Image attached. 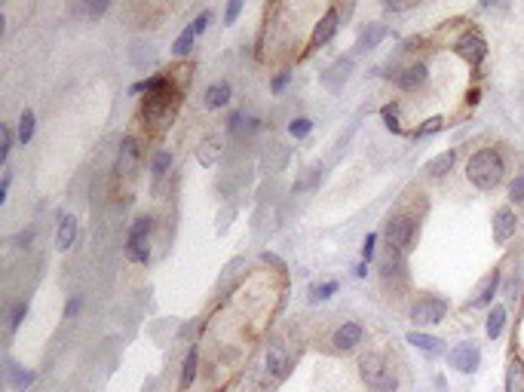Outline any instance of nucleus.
Instances as JSON below:
<instances>
[{
  "mask_svg": "<svg viewBox=\"0 0 524 392\" xmlns=\"http://www.w3.org/2000/svg\"><path fill=\"white\" fill-rule=\"evenodd\" d=\"M503 175H506V166H503L500 150L494 147L478 150V154H473V160L466 162V178L473 181L478 191H494L503 181Z\"/></svg>",
  "mask_w": 524,
  "mask_h": 392,
  "instance_id": "1",
  "label": "nucleus"
},
{
  "mask_svg": "<svg viewBox=\"0 0 524 392\" xmlns=\"http://www.w3.org/2000/svg\"><path fill=\"white\" fill-rule=\"evenodd\" d=\"M175 108H178V93H175L172 80H166L160 89H156V93H150L147 98H144L141 114H144V120H147V123L163 126V123L175 114Z\"/></svg>",
  "mask_w": 524,
  "mask_h": 392,
  "instance_id": "2",
  "label": "nucleus"
},
{
  "mask_svg": "<svg viewBox=\"0 0 524 392\" xmlns=\"http://www.w3.org/2000/svg\"><path fill=\"white\" fill-rule=\"evenodd\" d=\"M359 368H362V380L374 392H396L398 389L396 374H392V368L386 365V358L381 352H368V356L359 362Z\"/></svg>",
  "mask_w": 524,
  "mask_h": 392,
  "instance_id": "3",
  "label": "nucleus"
},
{
  "mask_svg": "<svg viewBox=\"0 0 524 392\" xmlns=\"http://www.w3.org/2000/svg\"><path fill=\"white\" fill-rule=\"evenodd\" d=\"M386 243H390L392 254H408L414 248V236H417V224L408 218V215H392L386 221Z\"/></svg>",
  "mask_w": 524,
  "mask_h": 392,
  "instance_id": "4",
  "label": "nucleus"
},
{
  "mask_svg": "<svg viewBox=\"0 0 524 392\" xmlns=\"http://www.w3.org/2000/svg\"><path fill=\"white\" fill-rule=\"evenodd\" d=\"M444 313H448V304L442 297H436V294H427V297H420L411 306V319L417 325H438L444 319Z\"/></svg>",
  "mask_w": 524,
  "mask_h": 392,
  "instance_id": "5",
  "label": "nucleus"
},
{
  "mask_svg": "<svg viewBox=\"0 0 524 392\" xmlns=\"http://www.w3.org/2000/svg\"><path fill=\"white\" fill-rule=\"evenodd\" d=\"M478 365H481V350L473 341H463L451 350V368L460 374H475Z\"/></svg>",
  "mask_w": 524,
  "mask_h": 392,
  "instance_id": "6",
  "label": "nucleus"
},
{
  "mask_svg": "<svg viewBox=\"0 0 524 392\" xmlns=\"http://www.w3.org/2000/svg\"><path fill=\"white\" fill-rule=\"evenodd\" d=\"M141 160V147H139V138H132V135H126V138L120 141V156H117V175H135V166H139Z\"/></svg>",
  "mask_w": 524,
  "mask_h": 392,
  "instance_id": "7",
  "label": "nucleus"
},
{
  "mask_svg": "<svg viewBox=\"0 0 524 392\" xmlns=\"http://www.w3.org/2000/svg\"><path fill=\"white\" fill-rule=\"evenodd\" d=\"M515 230H519V215H515V208L512 206H503V208H497V215H494V239L497 243H509V239L515 236Z\"/></svg>",
  "mask_w": 524,
  "mask_h": 392,
  "instance_id": "8",
  "label": "nucleus"
},
{
  "mask_svg": "<svg viewBox=\"0 0 524 392\" xmlns=\"http://www.w3.org/2000/svg\"><path fill=\"white\" fill-rule=\"evenodd\" d=\"M457 52H460V56L466 58L469 64H481L484 56H488V43H484L481 34H475V31H466V34L457 40Z\"/></svg>",
  "mask_w": 524,
  "mask_h": 392,
  "instance_id": "9",
  "label": "nucleus"
},
{
  "mask_svg": "<svg viewBox=\"0 0 524 392\" xmlns=\"http://www.w3.org/2000/svg\"><path fill=\"white\" fill-rule=\"evenodd\" d=\"M362 325L359 322H344L337 331H334V337H331V343H334V350L337 352H350V350H356L359 343H362Z\"/></svg>",
  "mask_w": 524,
  "mask_h": 392,
  "instance_id": "10",
  "label": "nucleus"
},
{
  "mask_svg": "<svg viewBox=\"0 0 524 392\" xmlns=\"http://www.w3.org/2000/svg\"><path fill=\"white\" fill-rule=\"evenodd\" d=\"M196 160H200V166H206V169H212L215 162L221 160V138L218 135H206V138H202V145L196 147Z\"/></svg>",
  "mask_w": 524,
  "mask_h": 392,
  "instance_id": "11",
  "label": "nucleus"
},
{
  "mask_svg": "<svg viewBox=\"0 0 524 392\" xmlns=\"http://www.w3.org/2000/svg\"><path fill=\"white\" fill-rule=\"evenodd\" d=\"M334 31H337V12L329 10L322 19H319V25L313 28V47H322V43H329L331 37H334Z\"/></svg>",
  "mask_w": 524,
  "mask_h": 392,
  "instance_id": "12",
  "label": "nucleus"
},
{
  "mask_svg": "<svg viewBox=\"0 0 524 392\" xmlns=\"http://www.w3.org/2000/svg\"><path fill=\"white\" fill-rule=\"evenodd\" d=\"M288 371V352L283 343H270V350H267V374L273 377H285Z\"/></svg>",
  "mask_w": 524,
  "mask_h": 392,
  "instance_id": "13",
  "label": "nucleus"
},
{
  "mask_svg": "<svg viewBox=\"0 0 524 392\" xmlns=\"http://www.w3.org/2000/svg\"><path fill=\"white\" fill-rule=\"evenodd\" d=\"M398 89H405V93H414L417 86H423L427 83V68L423 64H411V68H405L402 74L396 77Z\"/></svg>",
  "mask_w": 524,
  "mask_h": 392,
  "instance_id": "14",
  "label": "nucleus"
},
{
  "mask_svg": "<svg viewBox=\"0 0 524 392\" xmlns=\"http://www.w3.org/2000/svg\"><path fill=\"white\" fill-rule=\"evenodd\" d=\"M126 258L132 260V264H147L150 260L147 236H126Z\"/></svg>",
  "mask_w": 524,
  "mask_h": 392,
  "instance_id": "15",
  "label": "nucleus"
},
{
  "mask_svg": "<svg viewBox=\"0 0 524 392\" xmlns=\"http://www.w3.org/2000/svg\"><path fill=\"white\" fill-rule=\"evenodd\" d=\"M6 383H10L12 389H28L31 383H34V374L31 371H25L22 365H16V362H6Z\"/></svg>",
  "mask_w": 524,
  "mask_h": 392,
  "instance_id": "16",
  "label": "nucleus"
},
{
  "mask_svg": "<svg viewBox=\"0 0 524 392\" xmlns=\"http://www.w3.org/2000/svg\"><path fill=\"white\" fill-rule=\"evenodd\" d=\"M408 343H411V346H417L420 352H427V356H442V350H444L438 337L420 334V331H411V334H408Z\"/></svg>",
  "mask_w": 524,
  "mask_h": 392,
  "instance_id": "17",
  "label": "nucleus"
},
{
  "mask_svg": "<svg viewBox=\"0 0 524 392\" xmlns=\"http://www.w3.org/2000/svg\"><path fill=\"white\" fill-rule=\"evenodd\" d=\"M497 285H500V270H490V276L481 282V289H478V294L473 300H469V306H484L490 304V297L497 294Z\"/></svg>",
  "mask_w": 524,
  "mask_h": 392,
  "instance_id": "18",
  "label": "nucleus"
},
{
  "mask_svg": "<svg viewBox=\"0 0 524 392\" xmlns=\"http://www.w3.org/2000/svg\"><path fill=\"white\" fill-rule=\"evenodd\" d=\"M74 239H77V218L74 215H64L62 224H58V248L68 252V248L74 245Z\"/></svg>",
  "mask_w": 524,
  "mask_h": 392,
  "instance_id": "19",
  "label": "nucleus"
},
{
  "mask_svg": "<svg viewBox=\"0 0 524 392\" xmlns=\"http://www.w3.org/2000/svg\"><path fill=\"white\" fill-rule=\"evenodd\" d=\"M506 392H524V362L512 358L506 368Z\"/></svg>",
  "mask_w": 524,
  "mask_h": 392,
  "instance_id": "20",
  "label": "nucleus"
},
{
  "mask_svg": "<svg viewBox=\"0 0 524 392\" xmlns=\"http://www.w3.org/2000/svg\"><path fill=\"white\" fill-rule=\"evenodd\" d=\"M230 101V83H212V86L206 89V104L209 108H224V104Z\"/></svg>",
  "mask_w": 524,
  "mask_h": 392,
  "instance_id": "21",
  "label": "nucleus"
},
{
  "mask_svg": "<svg viewBox=\"0 0 524 392\" xmlns=\"http://www.w3.org/2000/svg\"><path fill=\"white\" fill-rule=\"evenodd\" d=\"M503 325H506V306H494V310H490V316H488V325H484V331H488L490 341H497V337H500Z\"/></svg>",
  "mask_w": 524,
  "mask_h": 392,
  "instance_id": "22",
  "label": "nucleus"
},
{
  "mask_svg": "<svg viewBox=\"0 0 524 392\" xmlns=\"http://www.w3.org/2000/svg\"><path fill=\"white\" fill-rule=\"evenodd\" d=\"M196 368H200V352H196V346H193V350L187 352V358H184V371H181V392H184V389L193 383Z\"/></svg>",
  "mask_w": 524,
  "mask_h": 392,
  "instance_id": "23",
  "label": "nucleus"
},
{
  "mask_svg": "<svg viewBox=\"0 0 524 392\" xmlns=\"http://www.w3.org/2000/svg\"><path fill=\"white\" fill-rule=\"evenodd\" d=\"M454 156H457L454 150H444L442 156H436V160L429 162L427 172L432 175V178H438V175H448V172H451V166H454Z\"/></svg>",
  "mask_w": 524,
  "mask_h": 392,
  "instance_id": "24",
  "label": "nucleus"
},
{
  "mask_svg": "<svg viewBox=\"0 0 524 392\" xmlns=\"http://www.w3.org/2000/svg\"><path fill=\"white\" fill-rule=\"evenodd\" d=\"M102 12H108V3H74L71 6V16L74 19H98Z\"/></svg>",
  "mask_w": 524,
  "mask_h": 392,
  "instance_id": "25",
  "label": "nucleus"
},
{
  "mask_svg": "<svg viewBox=\"0 0 524 392\" xmlns=\"http://www.w3.org/2000/svg\"><path fill=\"white\" fill-rule=\"evenodd\" d=\"M196 34H200V31H196V25L191 22L184 31H181L178 40H175V47H172L175 56H187V52H191V47H193V37H196Z\"/></svg>",
  "mask_w": 524,
  "mask_h": 392,
  "instance_id": "26",
  "label": "nucleus"
},
{
  "mask_svg": "<svg viewBox=\"0 0 524 392\" xmlns=\"http://www.w3.org/2000/svg\"><path fill=\"white\" fill-rule=\"evenodd\" d=\"M350 77V62H337L334 68L325 74V86L329 89H337L340 86V80H346Z\"/></svg>",
  "mask_w": 524,
  "mask_h": 392,
  "instance_id": "27",
  "label": "nucleus"
},
{
  "mask_svg": "<svg viewBox=\"0 0 524 392\" xmlns=\"http://www.w3.org/2000/svg\"><path fill=\"white\" fill-rule=\"evenodd\" d=\"M169 166H172V154H169V150H160V154H154V162H150V172H154V178L160 181L163 175L169 172Z\"/></svg>",
  "mask_w": 524,
  "mask_h": 392,
  "instance_id": "28",
  "label": "nucleus"
},
{
  "mask_svg": "<svg viewBox=\"0 0 524 392\" xmlns=\"http://www.w3.org/2000/svg\"><path fill=\"white\" fill-rule=\"evenodd\" d=\"M31 138H34V110H25L22 120H19V141L28 145Z\"/></svg>",
  "mask_w": 524,
  "mask_h": 392,
  "instance_id": "29",
  "label": "nucleus"
},
{
  "mask_svg": "<svg viewBox=\"0 0 524 392\" xmlns=\"http://www.w3.org/2000/svg\"><path fill=\"white\" fill-rule=\"evenodd\" d=\"M150 230H154V218H150V215H141V218H135V224L129 227V236H150Z\"/></svg>",
  "mask_w": 524,
  "mask_h": 392,
  "instance_id": "30",
  "label": "nucleus"
},
{
  "mask_svg": "<svg viewBox=\"0 0 524 392\" xmlns=\"http://www.w3.org/2000/svg\"><path fill=\"white\" fill-rule=\"evenodd\" d=\"M381 114H383V123H386V129H390V132H402V123H398V108H396V104H386Z\"/></svg>",
  "mask_w": 524,
  "mask_h": 392,
  "instance_id": "31",
  "label": "nucleus"
},
{
  "mask_svg": "<svg viewBox=\"0 0 524 392\" xmlns=\"http://www.w3.org/2000/svg\"><path fill=\"white\" fill-rule=\"evenodd\" d=\"M310 129H313V120H307V117H298V120H291L288 132H291L294 138H304V135H310Z\"/></svg>",
  "mask_w": 524,
  "mask_h": 392,
  "instance_id": "32",
  "label": "nucleus"
},
{
  "mask_svg": "<svg viewBox=\"0 0 524 392\" xmlns=\"http://www.w3.org/2000/svg\"><path fill=\"white\" fill-rule=\"evenodd\" d=\"M334 291H337V282H322V285H313L310 297H313V300H329Z\"/></svg>",
  "mask_w": 524,
  "mask_h": 392,
  "instance_id": "33",
  "label": "nucleus"
},
{
  "mask_svg": "<svg viewBox=\"0 0 524 392\" xmlns=\"http://www.w3.org/2000/svg\"><path fill=\"white\" fill-rule=\"evenodd\" d=\"M383 34H386L383 25H371V31H365V34H362V47H374Z\"/></svg>",
  "mask_w": 524,
  "mask_h": 392,
  "instance_id": "34",
  "label": "nucleus"
},
{
  "mask_svg": "<svg viewBox=\"0 0 524 392\" xmlns=\"http://www.w3.org/2000/svg\"><path fill=\"white\" fill-rule=\"evenodd\" d=\"M25 313H28V304H16V306H12V313H10V331H16L19 325H22Z\"/></svg>",
  "mask_w": 524,
  "mask_h": 392,
  "instance_id": "35",
  "label": "nucleus"
},
{
  "mask_svg": "<svg viewBox=\"0 0 524 392\" xmlns=\"http://www.w3.org/2000/svg\"><path fill=\"white\" fill-rule=\"evenodd\" d=\"M442 126H444V120H442V117H432V120H427L420 129H417V135H420V138H423V135L438 132V129H442Z\"/></svg>",
  "mask_w": 524,
  "mask_h": 392,
  "instance_id": "36",
  "label": "nucleus"
},
{
  "mask_svg": "<svg viewBox=\"0 0 524 392\" xmlns=\"http://www.w3.org/2000/svg\"><path fill=\"white\" fill-rule=\"evenodd\" d=\"M509 199H512L515 206H519V202H524V175L512 181V187H509Z\"/></svg>",
  "mask_w": 524,
  "mask_h": 392,
  "instance_id": "37",
  "label": "nucleus"
},
{
  "mask_svg": "<svg viewBox=\"0 0 524 392\" xmlns=\"http://www.w3.org/2000/svg\"><path fill=\"white\" fill-rule=\"evenodd\" d=\"M374 243H377V233H368V239H365V245H362V258H365V264H368V260L374 258Z\"/></svg>",
  "mask_w": 524,
  "mask_h": 392,
  "instance_id": "38",
  "label": "nucleus"
},
{
  "mask_svg": "<svg viewBox=\"0 0 524 392\" xmlns=\"http://www.w3.org/2000/svg\"><path fill=\"white\" fill-rule=\"evenodd\" d=\"M239 10H242V3H239V0H233V3H227V16H224V22H227V25H233V22H237Z\"/></svg>",
  "mask_w": 524,
  "mask_h": 392,
  "instance_id": "39",
  "label": "nucleus"
},
{
  "mask_svg": "<svg viewBox=\"0 0 524 392\" xmlns=\"http://www.w3.org/2000/svg\"><path fill=\"white\" fill-rule=\"evenodd\" d=\"M31 239H34V230H25V233H19V236H16V245L19 248H28Z\"/></svg>",
  "mask_w": 524,
  "mask_h": 392,
  "instance_id": "40",
  "label": "nucleus"
},
{
  "mask_svg": "<svg viewBox=\"0 0 524 392\" xmlns=\"http://www.w3.org/2000/svg\"><path fill=\"white\" fill-rule=\"evenodd\" d=\"M10 147H12V132H10V126H3V150H0L3 160H6V154H10Z\"/></svg>",
  "mask_w": 524,
  "mask_h": 392,
  "instance_id": "41",
  "label": "nucleus"
},
{
  "mask_svg": "<svg viewBox=\"0 0 524 392\" xmlns=\"http://www.w3.org/2000/svg\"><path fill=\"white\" fill-rule=\"evenodd\" d=\"M285 83H288V74H279L276 80H273V86H270V89H273V93H279V89H285Z\"/></svg>",
  "mask_w": 524,
  "mask_h": 392,
  "instance_id": "42",
  "label": "nucleus"
},
{
  "mask_svg": "<svg viewBox=\"0 0 524 392\" xmlns=\"http://www.w3.org/2000/svg\"><path fill=\"white\" fill-rule=\"evenodd\" d=\"M414 3H386V10H392V12H405V10H411Z\"/></svg>",
  "mask_w": 524,
  "mask_h": 392,
  "instance_id": "43",
  "label": "nucleus"
},
{
  "mask_svg": "<svg viewBox=\"0 0 524 392\" xmlns=\"http://www.w3.org/2000/svg\"><path fill=\"white\" fill-rule=\"evenodd\" d=\"M6 191H10V172L3 175V184H0V202L6 199Z\"/></svg>",
  "mask_w": 524,
  "mask_h": 392,
  "instance_id": "44",
  "label": "nucleus"
}]
</instances>
